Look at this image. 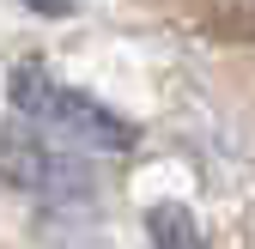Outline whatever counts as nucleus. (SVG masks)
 Wrapping results in <instances>:
<instances>
[{"label":"nucleus","instance_id":"1","mask_svg":"<svg viewBox=\"0 0 255 249\" xmlns=\"http://www.w3.org/2000/svg\"><path fill=\"white\" fill-rule=\"evenodd\" d=\"M6 98H12V110H18L24 122L61 134V140L79 146V152H128V146H134V122H122L110 104H98V98L79 91V85H61L49 67H37V61L12 67Z\"/></svg>","mask_w":255,"mask_h":249},{"label":"nucleus","instance_id":"2","mask_svg":"<svg viewBox=\"0 0 255 249\" xmlns=\"http://www.w3.org/2000/svg\"><path fill=\"white\" fill-rule=\"evenodd\" d=\"M0 182L18 195H37V201H55V207H79L98 195V176H91L85 152L79 146H55L37 122H0Z\"/></svg>","mask_w":255,"mask_h":249},{"label":"nucleus","instance_id":"3","mask_svg":"<svg viewBox=\"0 0 255 249\" xmlns=\"http://www.w3.org/2000/svg\"><path fill=\"white\" fill-rule=\"evenodd\" d=\"M146 231H152V249H207L201 225H195V213L164 201V207H152L146 213Z\"/></svg>","mask_w":255,"mask_h":249},{"label":"nucleus","instance_id":"4","mask_svg":"<svg viewBox=\"0 0 255 249\" xmlns=\"http://www.w3.org/2000/svg\"><path fill=\"white\" fill-rule=\"evenodd\" d=\"M18 6H30V12H43V18H67L79 0H18Z\"/></svg>","mask_w":255,"mask_h":249}]
</instances>
